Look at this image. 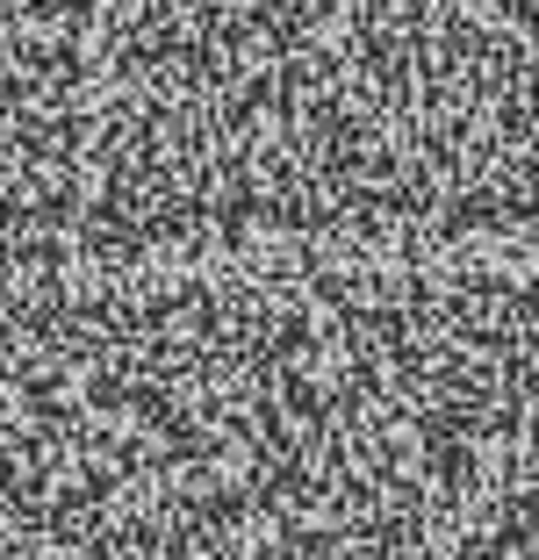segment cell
<instances>
[{
	"label": "cell",
	"instance_id": "6da1fadb",
	"mask_svg": "<svg viewBox=\"0 0 539 560\" xmlns=\"http://www.w3.org/2000/svg\"><path fill=\"white\" fill-rule=\"evenodd\" d=\"M15 560H539V402H460L367 481L223 539Z\"/></svg>",
	"mask_w": 539,
	"mask_h": 560
}]
</instances>
